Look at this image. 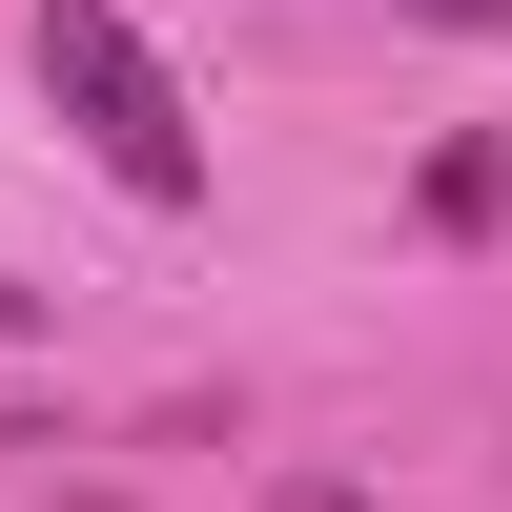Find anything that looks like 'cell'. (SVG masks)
Listing matches in <instances>:
<instances>
[{
  "label": "cell",
  "mask_w": 512,
  "mask_h": 512,
  "mask_svg": "<svg viewBox=\"0 0 512 512\" xmlns=\"http://www.w3.org/2000/svg\"><path fill=\"white\" fill-rule=\"evenodd\" d=\"M41 103L82 123V164L123 205H205V123H185V82H164V41L123 0H41Z\"/></svg>",
  "instance_id": "cell-1"
},
{
  "label": "cell",
  "mask_w": 512,
  "mask_h": 512,
  "mask_svg": "<svg viewBox=\"0 0 512 512\" xmlns=\"http://www.w3.org/2000/svg\"><path fill=\"white\" fill-rule=\"evenodd\" d=\"M492 205H512V144H451V164H431V226H451V246H472V226H492Z\"/></svg>",
  "instance_id": "cell-2"
},
{
  "label": "cell",
  "mask_w": 512,
  "mask_h": 512,
  "mask_svg": "<svg viewBox=\"0 0 512 512\" xmlns=\"http://www.w3.org/2000/svg\"><path fill=\"white\" fill-rule=\"evenodd\" d=\"M431 21H451V41H512V0H431Z\"/></svg>",
  "instance_id": "cell-4"
},
{
  "label": "cell",
  "mask_w": 512,
  "mask_h": 512,
  "mask_svg": "<svg viewBox=\"0 0 512 512\" xmlns=\"http://www.w3.org/2000/svg\"><path fill=\"white\" fill-rule=\"evenodd\" d=\"M267 512H369V492H349V472H287V492H267Z\"/></svg>",
  "instance_id": "cell-3"
},
{
  "label": "cell",
  "mask_w": 512,
  "mask_h": 512,
  "mask_svg": "<svg viewBox=\"0 0 512 512\" xmlns=\"http://www.w3.org/2000/svg\"><path fill=\"white\" fill-rule=\"evenodd\" d=\"M21 328H41V287H0V349H21Z\"/></svg>",
  "instance_id": "cell-5"
}]
</instances>
